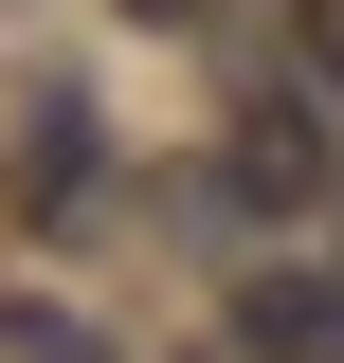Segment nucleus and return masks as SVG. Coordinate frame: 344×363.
I'll list each match as a JSON object with an SVG mask.
<instances>
[{"instance_id": "nucleus-4", "label": "nucleus", "mask_w": 344, "mask_h": 363, "mask_svg": "<svg viewBox=\"0 0 344 363\" xmlns=\"http://www.w3.org/2000/svg\"><path fill=\"white\" fill-rule=\"evenodd\" d=\"M0 363H109V345H91L73 309H0Z\"/></svg>"}, {"instance_id": "nucleus-6", "label": "nucleus", "mask_w": 344, "mask_h": 363, "mask_svg": "<svg viewBox=\"0 0 344 363\" xmlns=\"http://www.w3.org/2000/svg\"><path fill=\"white\" fill-rule=\"evenodd\" d=\"M290 18H308V55H326V73H344V0H290Z\"/></svg>"}, {"instance_id": "nucleus-1", "label": "nucleus", "mask_w": 344, "mask_h": 363, "mask_svg": "<svg viewBox=\"0 0 344 363\" xmlns=\"http://www.w3.org/2000/svg\"><path fill=\"white\" fill-rule=\"evenodd\" d=\"M326 182H344V73H326V55H308V73H272V91H236V145H217V200L290 236L308 200H326Z\"/></svg>"}, {"instance_id": "nucleus-3", "label": "nucleus", "mask_w": 344, "mask_h": 363, "mask_svg": "<svg viewBox=\"0 0 344 363\" xmlns=\"http://www.w3.org/2000/svg\"><path fill=\"white\" fill-rule=\"evenodd\" d=\"M18 200H37V218L91 200V91H37V128H18Z\"/></svg>"}, {"instance_id": "nucleus-5", "label": "nucleus", "mask_w": 344, "mask_h": 363, "mask_svg": "<svg viewBox=\"0 0 344 363\" xmlns=\"http://www.w3.org/2000/svg\"><path fill=\"white\" fill-rule=\"evenodd\" d=\"M127 18H145V37H200V18H217V0H127Z\"/></svg>"}, {"instance_id": "nucleus-2", "label": "nucleus", "mask_w": 344, "mask_h": 363, "mask_svg": "<svg viewBox=\"0 0 344 363\" xmlns=\"http://www.w3.org/2000/svg\"><path fill=\"white\" fill-rule=\"evenodd\" d=\"M236 345L254 363H344V255H272V272H236Z\"/></svg>"}]
</instances>
